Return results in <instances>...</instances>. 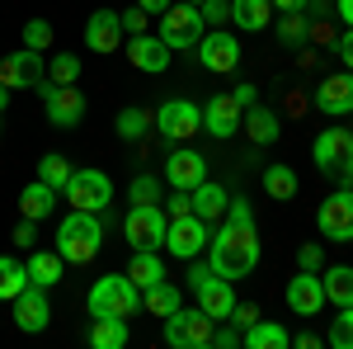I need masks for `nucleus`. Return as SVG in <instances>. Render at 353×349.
I'll list each match as a JSON object with an SVG mask.
<instances>
[{
  "label": "nucleus",
  "mask_w": 353,
  "mask_h": 349,
  "mask_svg": "<svg viewBox=\"0 0 353 349\" xmlns=\"http://www.w3.org/2000/svg\"><path fill=\"white\" fill-rule=\"evenodd\" d=\"M137 5H141L146 15H165V10H170V0H137Z\"/></svg>",
  "instance_id": "obj_53"
},
{
  "label": "nucleus",
  "mask_w": 353,
  "mask_h": 349,
  "mask_svg": "<svg viewBox=\"0 0 353 349\" xmlns=\"http://www.w3.org/2000/svg\"><path fill=\"white\" fill-rule=\"evenodd\" d=\"M24 48L48 53V48H52V24H48V19H28L24 24Z\"/></svg>",
  "instance_id": "obj_40"
},
{
  "label": "nucleus",
  "mask_w": 353,
  "mask_h": 349,
  "mask_svg": "<svg viewBox=\"0 0 353 349\" xmlns=\"http://www.w3.org/2000/svg\"><path fill=\"white\" fill-rule=\"evenodd\" d=\"M85 340L94 349H123L128 345V321H123V317H94Z\"/></svg>",
  "instance_id": "obj_28"
},
{
  "label": "nucleus",
  "mask_w": 353,
  "mask_h": 349,
  "mask_svg": "<svg viewBox=\"0 0 353 349\" xmlns=\"http://www.w3.org/2000/svg\"><path fill=\"white\" fill-rule=\"evenodd\" d=\"M43 109H48V118H52V128H76L85 118V95L76 85H57V81H43Z\"/></svg>",
  "instance_id": "obj_12"
},
{
  "label": "nucleus",
  "mask_w": 353,
  "mask_h": 349,
  "mask_svg": "<svg viewBox=\"0 0 353 349\" xmlns=\"http://www.w3.org/2000/svg\"><path fill=\"white\" fill-rule=\"evenodd\" d=\"M245 345L250 349H288L292 335H288L283 326H273V321H254V326H245Z\"/></svg>",
  "instance_id": "obj_32"
},
{
  "label": "nucleus",
  "mask_w": 353,
  "mask_h": 349,
  "mask_svg": "<svg viewBox=\"0 0 353 349\" xmlns=\"http://www.w3.org/2000/svg\"><path fill=\"white\" fill-rule=\"evenodd\" d=\"M179 213H193L189 208V189H179V194L170 198V217H179Z\"/></svg>",
  "instance_id": "obj_50"
},
{
  "label": "nucleus",
  "mask_w": 353,
  "mask_h": 349,
  "mask_svg": "<svg viewBox=\"0 0 353 349\" xmlns=\"http://www.w3.org/2000/svg\"><path fill=\"white\" fill-rule=\"evenodd\" d=\"M0 81L10 85V90H38V85L48 81L43 53H33V48H24V53H10L5 62H0Z\"/></svg>",
  "instance_id": "obj_14"
},
{
  "label": "nucleus",
  "mask_w": 353,
  "mask_h": 349,
  "mask_svg": "<svg viewBox=\"0 0 353 349\" xmlns=\"http://www.w3.org/2000/svg\"><path fill=\"white\" fill-rule=\"evenodd\" d=\"M316 109H321V113H330V118L353 113V71L325 76V81H321V90H316Z\"/></svg>",
  "instance_id": "obj_20"
},
{
  "label": "nucleus",
  "mask_w": 353,
  "mask_h": 349,
  "mask_svg": "<svg viewBox=\"0 0 353 349\" xmlns=\"http://www.w3.org/2000/svg\"><path fill=\"white\" fill-rule=\"evenodd\" d=\"M57 208V189L52 185H43V180H33V185L19 194V213L28 217V222H43V217H52Z\"/></svg>",
  "instance_id": "obj_24"
},
{
  "label": "nucleus",
  "mask_w": 353,
  "mask_h": 349,
  "mask_svg": "<svg viewBox=\"0 0 353 349\" xmlns=\"http://www.w3.org/2000/svg\"><path fill=\"white\" fill-rule=\"evenodd\" d=\"M226 321H236V326H241V330H245V326H254V321H259V307H254V302H236Z\"/></svg>",
  "instance_id": "obj_45"
},
{
  "label": "nucleus",
  "mask_w": 353,
  "mask_h": 349,
  "mask_svg": "<svg viewBox=\"0 0 353 349\" xmlns=\"http://www.w3.org/2000/svg\"><path fill=\"white\" fill-rule=\"evenodd\" d=\"M48 81L76 85V81H81V57H76V53H57L52 62H48Z\"/></svg>",
  "instance_id": "obj_35"
},
{
  "label": "nucleus",
  "mask_w": 353,
  "mask_h": 349,
  "mask_svg": "<svg viewBox=\"0 0 353 349\" xmlns=\"http://www.w3.org/2000/svg\"><path fill=\"white\" fill-rule=\"evenodd\" d=\"M123 19L113 15V10H94L90 19H85V48L90 53H118L123 48Z\"/></svg>",
  "instance_id": "obj_18"
},
{
  "label": "nucleus",
  "mask_w": 353,
  "mask_h": 349,
  "mask_svg": "<svg viewBox=\"0 0 353 349\" xmlns=\"http://www.w3.org/2000/svg\"><path fill=\"white\" fill-rule=\"evenodd\" d=\"M24 269H28V283H38V288H52V283H61V269H66V260H61L57 250H33Z\"/></svg>",
  "instance_id": "obj_26"
},
{
  "label": "nucleus",
  "mask_w": 353,
  "mask_h": 349,
  "mask_svg": "<svg viewBox=\"0 0 353 349\" xmlns=\"http://www.w3.org/2000/svg\"><path fill=\"white\" fill-rule=\"evenodd\" d=\"M292 345H297V349H321L325 340H321V335H311V330H301V335H292Z\"/></svg>",
  "instance_id": "obj_51"
},
{
  "label": "nucleus",
  "mask_w": 353,
  "mask_h": 349,
  "mask_svg": "<svg viewBox=\"0 0 353 349\" xmlns=\"http://www.w3.org/2000/svg\"><path fill=\"white\" fill-rule=\"evenodd\" d=\"M325 345H334V349H353V302H349V307H339V317H334V326H330Z\"/></svg>",
  "instance_id": "obj_39"
},
{
  "label": "nucleus",
  "mask_w": 353,
  "mask_h": 349,
  "mask_svg": "<svg viewBox=\"0 0 353 349\" xmlns=\"http://www.w3.org/2000/svg\"><path fill=\"white\" fill-rule=\"evenodd\" d=\"M85 312L90 317H137L141 312V288H137L128 274H104L94 279V288L85 293Z\"/></svg>",
  "instance_id": "obj_3"
},
{
  "label": "nucleus",
  "mask_w": 353,
  "mask_h": 349,
  "mask_svg": "<svg viewBox=\"0 0 353 349\" xmlns=\"http://www.w3.org/2000/svg\"><path fill=\"white\" fill-rule=\"evenodd\" d=\"M316 227L325 241H353V189H334L325 203L316 208Z\"/></svg>",
  "instance_id": "obj_10"
},
{
  "label": "nucleus",
  "mask_w": 353,
  "mask_h": 349,
  "mask_svg": "<svg viewBox=\"0 0 353 349\" xmlns=\"http://www.w3.org/2000/svg\"><path fill=\"white\" fill-rule=\"evenodd\" d=\"M165 227H170V213H165L161 203H132L128 217H123V236H128L132 250H161Z\"/></svg>",
  "instance_id": "obj_5"
},
{
  "label": "nucleus",
  "mask_w": 353,
  "mask_h": 349,
  "mask_svg": "<svg viewBox=\"0 0 353 349\" xmlns=\"http://www.w3.org/2000/svg\"><path fill=\"white\" fill-rule=\"evenodd\" d=\"M14 245H38V222H19V227H14Z\"/></svg>",
  "instance_id": "obj_47"
},
{
  "label": "nucleus",
  "mask_w": 353,
  "mask_h": 349,
  "mask_svg": "<svg viewBox=\"0 0 353 349\" xmlns=\"http://www.w3.org/2000/svg\"><path fill=\"white\" fill-rule=\"evenodd\" d=\"M311 156H316V170H321V175L349 180L353 175V128H325V133L316 137Z\"/></svg>",
  "instance_id": "obj_7"
},
{
  "label": "nucleus",
  "mask_w": 353,
  "mask_h": 349,
  "mask_svg": "<svg viewBox=\"0 0 353 349\" xmlns=\"http://www.w3.org/2000/svg\"><path fill=\"white\" fill-rule=\"evenodd\" d=\"M128 62H132L137 71L161 76L165 66H170V48L161 43V33H156V38H151V33H137V38H128Z\"/></svg>",
  "instance_id": "obj_22"
},
{
  "label": "nucleus",
  "mask_w": 353,
  "mask_h": 349,
  "mask_svg": "<svg viewBox=\"0 0 353 349\" xmlns=\"http://www.w3.org/2000/svg\"><path fill=\"white\" fill-rule=\"evenodd\" d=\"M288 307H292L297 317H316V312L325 307V283H321L316 269H297V279L288 283Z\"/></svg>",
  "instance_id": "obj_19"
},
{
  "label": "nucleus",
  "mask_w": 353,
  "mask_h": 349,
  "mask_svg": "<svg viewBox=\"0 0 353 349\" xmlns=\"http://www.w3.org/2000/svg\"><path fill=\"white\" fill-rule=\"evenodd\" d=\"M339 19L353 28V0H339Z\"/></svg>",
  "instance_id": "obj_54"
},
{
  "label": "nucleus",
  "mask_w": 353,
  "mask_h": 349,
  "mask_svg": "<svg viewBox=\"0 0 353 349\" xmlns=\"http://www.w3.org/2000/svg\"><path fill=\"white\" fill-rule=\"evenodd\" d=\"M128 279H132L137 288H151L156 279H165V265L156 250H132V265H128Z\"/></svg>",
  "instance_id": "obj_31"
},
{
  "label": "nucleus",
  "mask_w": 353,
  "mask_h": 349,
  "mask_svg": "<svg viewBox=\"0 0 353 349\" xmlns=\"http://www.w3.org/2000/svg\"><path fill=\"white\" fill-rule=\"evenodd\" d=\"M325 265V250L321 245H301L297 250V269H321Z\"/></svg>",
  "instance_id": "obj_46"
},
{
  "label": "nucleus",
  "mask_w": 353,
  "mask_h": 349,
  "mask_svg": "<svg viewBox=\"0 0 353 349\" xmlns=\"http://www.w3.org/2000/svg\"><path fill=\"white\" fill-rule=\"evenodd\" d=\"M165 180L174 189H198L203 180H208V161L193 151V147H179L170 161H165Z\"/></svg>",
  "instance_id": "obj_21"
},
{
  "label": "nucleus",
  "mask_w": 353,
  "mask_h": 349,
  "mask_svg": "<svg viewBox=\"0 0 353 349\" xmlns=\"http://www.w3.org/2000/svg\"><path fill=\"white\" fill-rule=\"evenodd\" d=\"M231 19H236V28H245V33H259V28L273 19V5L269 0H231Z\"/></svg>",
  "instance_id": "obj_29"
},
{
  "label": "nucleus",
  "mask_w": 353,
  "mask_h": 349,
  "mask_svg": "<svg viewBox=\"0 0 353 349\" xmlns=\"http://www.w3.org/2000/svg\"><path fill=\"white\" fill-rule=\"evenodd\" d=\"M241 118H245V109L236 104V95H212L208 104H203V128L212 137H236L241 133Z\"/></svg>",
  "instance_id": "obj_17"
},
{
  "label": "nucleus",
  "mask_w": 353,
  "mask_h": 349,
  "mask_svg": "<svg viewBox=\"0 0 353 349\" xmlns=\"http://www.w3.org/2000/svg\"><path fill=\"white\" fill-rule=\"evenodd\" d=\"M321 283H325V302H334V307H349L353 302V269L349 265H330L321 274Z\"/></svg>",
  "instance_id": "obj_30"
},
{
  "label": "nucleus",
  "mask_w": 353,
  "mask_h": 349,
  "mask_svg": "<svg viewBox=\"0 0 353 349\" xmlns=\"http://www.w3.org/2000/svg\"><path fill=\"white\" fill-rule=\"evenodd\" d=\"M5 104H10V85L0 81V113H5Z\"/></svg>",
  "instance_id": "obj_55"
},
{
  "label": "nucleus",
  "mask_w": 353,
  "mask_h": 349,
  "mask_svg": "<svg viewBox=\"0 0 353 349\" xmlns=\"http://www.w3.org/2000/svg\"><path fill=\"white\" fill-rule=\"evenodd\" d=\"M189 283H193V293H198V307H203L212 321H226V317H231V307H236L231 279H221V274H212V269H193Z\"/></svg>",
  "instance_id": "obj_9"
},
{
  "label": "nucleus",
  "mask_w": 353,
  "mask_h": 349,
  "mask_svg": "<svg viewBox=\"0 0 353 349\" xmlns=\"http://www.w3.org/2000/svg\"><path fill=\"white\" fill-rule=\"evenodd\" d=\"M189 208L203 222H212V217H226V189L212 185V180H203L198 189H189Z\"/></svg>",
  "instance_id": "obj_25"
},
{
  "label": "nucleus",
  "mask_w": 353,
  "mask_h": 349,
  "mask_svg": "<svg viewBox=\"0 0 353 349\" xmlns=\"http://www.w3.org/2000/svg\"><path fill=\"white\" fill-rule=\"evenodd\" d=\"M113 128H118V137H123V142H137V137L151 128V113H146V109H123Z\"/></svg>",
  "instance_id": "obj_37"
},
{
  "label": "nucleus",
  "mask_w": 353,
  "mask_h": 349,
  "mask_svg": "<svg viewBox=\"0 0 353 349\" xmlns=\"http://www.w3.org/2000/svg\"><path fill=\"white\" fill-rule=\"evenodd\" d=\"M212 317L203 312V307H193V312H184V307H174L170 317H165V345L170 349H208L212 345Z\"/></svg>",
  "instance_id": "obj_6"
},
{
  "label": "nucleus",
  "mask_w": 353,
  "mask_h": 349,
  "mask_svg": "<svg viewBox=\"0 0 353 349\" xmlns=\"http://www.w3.org/2000/svg\"><path fill=\"white\" fill-rule=\"evenodd\" d=\"M99 245H104L99 213H81V208H71V213L61 217V227H57V255H61L66 265H90V260L99 255Z\"/></svg>",
  "instance_id": "obj_2"
},
{
  "label": "nucleus",
  "mask_w": 353,
  "mask_h": 349,
  "mask_svg": "<svg viewBox=\"0 0 353 349\" xmlns=\"http://www.w3.org/2000/svg\"><path fill=\"white\" fill-rule=\"evenodd\" d=\"M241 128L250 133V142H259V147H269V142H278L283 137V123H278V113L264 104H250L241 118Z\"/></svg>",
  "instance_id": "obj_23"
},
{
  "label": "nucleus",
  "mask_w": 353,
  "mask_h": 349,
  "mask_svg": "<svg viewBox=\"0 0 353 349\" xmlns=\"http://www.w3.org/2000/svg\"><path fill=\"white\" fill-rule=\"evenodd\" d=\"M161 19V43L170 48V53H189V48H198V38L208 33V19H203V10L198 5H170L165 15H156Z\"/></svg>",
  "instance_id": "obj_4"
},
{
  "label": "nucleus",
  "mask_w": 353,
  "mask_h": 349,
  "mask_svg": "<svg viewBox=\"0 0 353 349\" xmlns=\"http://www.w3.org/2000/svg\"><path fill=\"white\" fill-rule=\"evenodd\" d=\"M269 5H273V15H292V10H301L306 0H269Z\"/></svg>",
  "instance_id": "obj_52"
},
{
  "label": "nucleus",
  "mask_w": 353,
  "mask_h": 349,
  "mask_svg": "<svg viewBox=\"0 0 353 349\" xmlns=\"http://www.w3.org/2000/svg\"><path fill=\"white\" fill-rule=\"evenodd\" d=\"M118 19H123V33H128V38H137V33H146V24H151V15H146L141 5H137V10H123Z\"/></svg>",
  "instance_id": "obj_43"
},
{
  "label": "nucleus",
  "mask_w": 353,
  "mask_h": 349,
  "mask_svg": "<svg viewBox=\"0 0 353 349\" xmlns=\"http://www.w3.org/2000/svg\"><path fill=\"white\" fill-rule=\"evenodd\" d=\"M198 62H203L208 71L226 76V71H236V66H241V43H236L226 28H217V33H203V38H198Z\"/></svg>",
  "instance_id": "obj_15"
},
{
  "label": "nucleus",
  "mask_w": 353,
  "mask_h": 349,
  "mask_svg": "<svg viewBox=\"0 0 353 349\" xmlns=\"http://www.w3.org/2000/svg\"><path fill=\"white\" fill-rule=\"evenodd\" d=\"M38 180H43V185H52V189H66V180H71V161H66V156H43V161H38Z\"/></svg>",
  "instance_id": "obj_36"
},
{
  "label": "nucleus",
  "mask_w": 353,
  "mask_h": 349,
  "mask_svg": "<svg viewBox=\"0 0 353 349\" xmlns=\"http://www.w3.org/2000/svg\"><path fill=\"white\" fill-rule=\"evenodd\" d=\"M208 222L198 213H179V217H170V227H165V250L174 255V260H193L203 245H208Z\"/></svg>",
  "instance_id": "obj_11"
},
{
  "label": "nucleus",
  "mask_w": 353,
  "mask_h": 349,
  "mask_svg": "<svg viewBox=\"0 0 353 349\" xmlns=\"http://www.w3.org/2000/svg\"><path fill=\"white\" fill-rule=\"evenodd\" d=\"M212 345L217 349H236V345H245V330L236 321H221V330L212 326Z\"/></svg>",
  "instance_id": "obj_42"
},
{
  "label": "nucleus",
  "mask_w": 353,
  "mask_h": 349,
  "mask_svg": "<svg viewBox=\"0 0 353 349\" xmlns=\"http://www.w3.org/2000/svg\"><path fill=\"white\" fill-rule=\"evenodd\" d=\"M128 194H132V203H161V180L156 175H137Z\"/></svg>",
  "instance_id": "obj_41"
},
{
  "label": "nucleus",
  "mask_w": 353,
  "mask_h": 349,
  "mask_svg": "<svg viewBox=\"0 0 353 349\" xmlns=\"http://www.w3.org/2000/svg\"><path fill=\"white\" fill-rule=\"evenodd\" d=\"M344 185H349V189H353V175H349V180H344Z\"/></svg>",
  "instance_id": "obj_56"
},
{
  "label": "nucleus",
  "mask_w": 353,
  "mask_h": 349,
  "mask_svg": "<svg viewBox=\"0 0 353 349\" xmlns=\"http://www.w3.org/2000/svg\"><path fill=\"white\" fill-rule=\"evenodd\" d=\"M259 265V236L250 217H226L217 236H208V269L221 279H245Z\"/></svg>",
  "instance_id": "obj_1"
},
{
  "label": "nucleus",
  "mask_w": 353,
  "mask_h": 349,
  "mask_svg": "<svg viewBox=\"0 0 353 349\" xmlns=\"http://www.w3.org/2000/svg\"><path fill=\"white\" fill-rule=\"evenodd\" d=\"M113 198V185L104 170H71V180H66V203L71 208H81V213H104Z\"/></svg>",
  "instance_id": "obj_8"
},
{
  "label": "nucleus",
  "mask_w": 353,
  "mask_h": 349,
  "mask_svg": "<svg viewBox=\"0 0 353 349\" xmlns=\"http://www.w3.org/2000/svg\"><path fill=\"white\" fill-rule=\"evenodd\" d=\"M48 321H52V307H48V288L28 283L24 293L14 297V326H19L24 335H38V330H48Z\"/></svg>",
  "instance_id": "obj_16"
},
{
  "label": "nucleus",
  "mask_w": 353,
  "mask_h": 349,
  "mask_svg": "<svg viewBox=\"0 0 353 349\" xmlns=\"http://www.w3.org/2000/svg\"><path fill=\"white\" fill-rule=\"evenodd\" d=\"M141 307H146L151 317H170L174 307H184V293H179L170 279H156L151 288H141Z\"/></svg>",
  "instance_id": "obj_27"
},
{
  "label": "nucleus",
  "mask_w": 353,
  "mask_h": 349,
  "mask_svg": "<svg viewBox=\"0 0 353 349\" xmlns=\"http://www.w3.org/2000/svg\"><path fill=\"white\" fill-rule=\"evenodd\" d=\"M264 194L278 198V203L297 198V175H292V165H269V170H264Z\"/></svg>",
  "instance_id": "obj_34"
},
{
  "label": "nucleus",
  "mask_w": 353,
  "mask_h": 349,
  "mask_svg": "<svg viewBox=\"0 0 353 349\" xmlns=\"http://www.w3.org/2000/svg\"><path fill=\"white\" fill-rule=\"evenodd\" d=\"M278 38H283V43H292V48H297V43H306V38H311L306 15H301V10H292V15H278Z\"/></svg>",
  "instance_id": "obj_38"
},
{
  "label": "nucleus",
  "mask_w": 353,
  "mask_h": 349,
  "mask_svg": "<svg viewBox=\"0 0 353 349\" xmlns=\"http://www.w3.org/2000/svg\"><path fill=\"white\" fill-rule=\"evenodd\" d=\"M231 95H236V104H241V109L259 104V85H236V90H231Z\"/></svg>",
  "instance_id": "obj_49"
},
{
  "label": "nucleus",
  "mask_w": 353,
  "mask_h": 349,
  "mask_svg": "<svg viewBox=\"0 0 353 349\" xmlns=\"http://www.w3.org/2000/svg\"><path fill=\"white\" fill-rule=\"evenodd\" d=\"M28 288V269L14 255H0V302H14Z\"/></svg>",
  "instance_id": "obj_33"
},
{
  "label": "nucleus",
  "mask_w": 353,
  "mask_h": 349,
  "mask_svg": "<svg viewBox=\"0 0 353 349\" xmlns=\"http://www.w3.org/2000/svg\"><path fill=\"white\" fill-rule=\"evenodd\" d=\"M189 5H203V0H189Z\"/></svg>",
  "instance_id": "obj_57"
},
{
  "label": "nucleus",
  "mask_w": 353,
  "mask_h": 349,
  "mask_svg": "<svg viewBox=\"0 0 353 349\" xmlns=\"http://www.w3.org/2000/svg\"><path fill=\"white\" fill-rule=\"evenodd\" d=\"M334 53H339V66H344V71H353V28L339 38V43H334Z\"/></svg>",
  "instance_id": "obj_48"
},
{
  "label": "nucleus",
  "mask_w": 353,
  "mask_h": 349,
  "mask_svg": "<svg viewBox=\"0 0 353 349\" xmlns=\"http://www.w3.org/2000/svg\"><path fill=\"white\" fill-rule=\"evenodd\" d=\"M198 10H203L208 24H226V19H231V5H226V0H203Z\"/></svg>",
  "instance_id": "obj_44"
},
{
  "label": "nucleus",
  "mask_w": 353,
  "mask_h": 349,
  "mask_svg": "<svg viewBox=\"0 0 353 349\" xmlns=\"http://www.w3.org/2000/svg\"><path fill=\"white\" fill-rule=\"evenodd\" d=\"M156 128H161V137H170V142H189V137L203 128V109L193 104V100H165V104L156 109Z\"/></svg>",
  "instance_id": "obj_13"
}]
</instances>
